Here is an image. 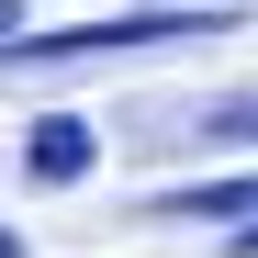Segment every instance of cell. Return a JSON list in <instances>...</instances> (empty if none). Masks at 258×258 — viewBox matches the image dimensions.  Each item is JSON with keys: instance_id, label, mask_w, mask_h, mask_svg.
Segmentation results:
<instances>
[{"instance_id": "obj_1", "label": "cell", "mask_w": 258, "mask_h": 258, "mask_svg": "<svg viewBox=\"0 0 258 258\" xmlns=\"http://www.w3.org/2000/svg\"><path fill=\"white\" fill-rule=\"evenodd\" d=\"M90 157H101V135H90V123H79V112H45V123H23V168H34V180H90Z\"/></svg>"}, {"instance_id": "obj_2", "label": "cell", "mask_w": 258, "mask_h": 258, "mask_svg": "<svg viewBox=\"0 0 258 258\" xmlns=\"http://www.w3.org/2000/svg\"><path fill=\"white\" fill-rule=\"evenodd\" d=\"M168 213V225H258V180H213V191H180V202H157Z\"/></svg>"}, {"instance_id": "obj_3", "label": "cell", "mask_w": 258, "mask_h": 258, "mask_svg": "<svg viewBox=\"0 0 258 258\" xmlns=\"http://www.w3.org/2000/svg\"><path fill=\"white\" fill-rule=\"evenodd\" d=\"M12 34H23V0H0V45H12Z\"/></svg>"}, {"instance_id": "obj_4", "label": "cell", "mask_w": 258, "mask_h": 258, "mask_svg": "<svg viewBox=\"0 0 258 258\" xmlns=\"http://www.w3.org/2000/svg\"><path fill=\"white\" fill-rule=\"evenodd\" d=\"M0 258H23V236H12V225H0Z\"/></svg>"}, {"instance_id": "obj_5", "label": "cell", "mask_w": 258, "mask_h": 258, "mask_svg": "<svg viewBox=\"0 0 258 258\" xmlns=\"http://www.w3.org/2000/svg\"><path fill=\"white\" fill-rule=\"evenodd\" d=\"M236 258H258V225H247V236H236Z\"/></svg>"}, {"instance_id": "obj_6", "label": "cell", "mask_w": 258, "mask_h": 258, "mask_svg": "<svg viewBox=\"0 0 258 258\" xmlns=\"http://www.w3.org/2000/svg\"><path fill=\"white\" fill-rule=\"evenodd\" d=\"M168 12H213V0H168Z\"/></svg>"}]
</instances>
